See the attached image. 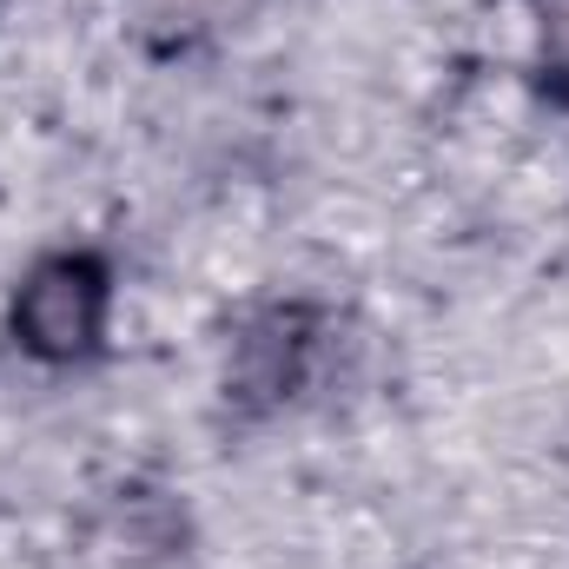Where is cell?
I'll list each match as a JSON object with an SVG mask.
<instances>
[{
    "instance_id": "6da1fadb",
    "label": "cell",
    "mask_w": 569,
    "mask_h": 569,
    "mask_svg": "<svg viewBox=\"0 0 569 569\" xmlns=\"http://www.w3.org/2000/svg\"><path fill=\"white\" fill-rule=\"evenodd\" d=\"M93 318H100V284L87 279L80 266H53L27 291V331H33V345H60V351L87 345Z\"/></svg>"
}]
</instances>
